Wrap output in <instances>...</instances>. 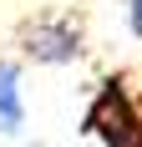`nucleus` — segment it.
Returning <instances> with one entry per match:
<instances>
[{"label":"nucleus","mask_w":142,"mask_h":147,"mask_svg":"<svg viewBox=\"0 0 142 147\" xmlns=\"http://www.w3.org/2000/svg\"><path fill=\"white\" fill-rule=\"evenodd\" d=\"M81 127L97 137L101 147H142V107L132 102V91H127L122 76L101 81V91L91 96Z\"/></svg>","instance_id":"f257e3e1"},{"label":"nucleus","mask_w":142,"mask_h":147,"mask_svg":"<svg viewBox=\"0 0 142 147\" xmlns=\"http://www.w3.org/2000/svg\"><path fill=\"white\" fill-rule=\"evenodd\" d=\"M20 56L36 66H71L86 56V30L76 15H36L20 26Z\"/></svg>","instance_id":"f03ea898"},{"label":"nucleus","mask_w":142,"mask_h":147,"mask_svg":"<svg viewBox=\"0 0 142 147\" xmlns=\"http://www.w3.org/2000/svg\"><path fill=\"white\" fill-rule=\"evenodd\" d=\"M26 127V91H20V61L0 56V132L20 137Z\"/></svg>","instance_id":"7ed1b4c3"},{"label":"nucleus","mask_w":142,"mask_h":147,"mask_svg":"<svg viewBox=\"0 0 142 147\" xmlns=\"http://www.w3.org/2000/svg\"><path fill=\"white\" fill-rule=\"evenodd\" d=\"M127 26L132 36H142V0H127Z\"/></svg>","instance_id":"20e7f679"}]
</instances>
